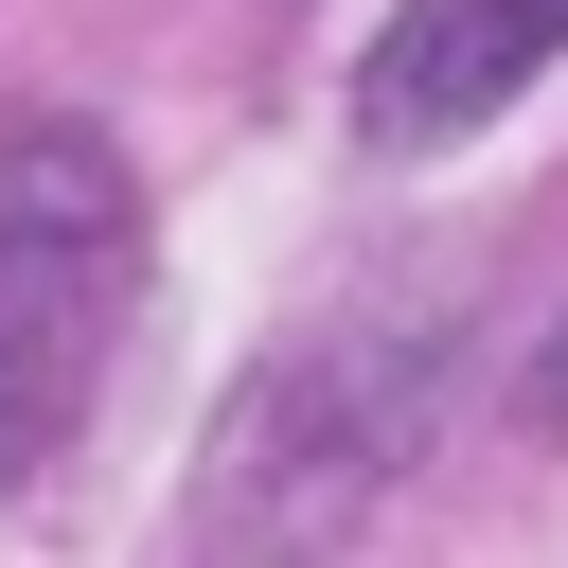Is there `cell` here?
<instances>
[{"instance_id":"cell-1","label":"cell","mask_w":568,"mask_h":568,"mask_svg":"<svg viewBox=\"0 0 568 568\" xmlns=\"http://www.w3.org/2000/svg\"><path fill=\"white\" fill-rule=\"evenodd\" d=\"M426 408H444V320L355 302V320H320L302 355H266V373L231 390V426H213V479H195L213 568H320V550L408 479Z\"/></svg>"},{"instance_id":"cell-2","label":"cell","mask_w":568,"mask_h":568,"mask_svg":"<svg viewBox=\"0 0 568 568\" xmlns=\"http://www.w3.org/2000/svg\"><path fill=\"white\" fill-rule=\"evenodd\" d=\"M142 302V178L71 106H0V497L71 444L106 390V337Z\"/></svg>"},{"instance_id":"cell-3","label":"cell","mask_w":568,"mask_h":568,"mask_svg":"<svg viewBox=\"0 0 568 568\" xmlns=\"http://www.w3.org/2000/svg\"><path fill=\"white\" fill-rule=\"evenodd\" d=\"M550 53H568V0H408V18L373 36V71H355V142L426 160V142L497 124Z\"/></svg>"}]
</instances>
